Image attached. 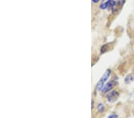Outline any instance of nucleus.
<instances>
[{
    "instance_id": "1",
    "label": "nucleus",
    "mask_w": 134,
    "mask_h": 118,
    "mask_svg": "<svg viewBox=\"0 0 134 118\" xmlns=\"http://www.w3.org/2000/svg\"><path fill=\"white\" fill-rule=\"evenodd\" d=\"M110 74H111V70L110 69H107L105 72L104 74V75H103V76L101 77V79H100V81H98V83L97 85V88L99 91L100 90H102L104 86V83L105 82L108 78H109Z\"/></svg>"
},
{
    "instance_id": "3",
    "label": "nucleus",
    "mask_w": 134,
    "mask_h": 118,
    "mask_svg": "<svg viewBox=\"0 0 134 118\" xmlns=\"http://www.w3.org/2000/svg\"><path fill=\"white\" fill-rule=\"evenodd\" d=\"M119 97V93L116 91H113L108 94L107 100L110 103H114L117 101Z\"/></svg>"
},
{
    "instance_id": "4",
    "label": "nucleus",
    "mask_w": 134,
    "mask_h": 118,
    "mask_svg": "<svg viewBox=\"0 0 134 118\" xmlns=\"http://www.w3.org/2000/svg\"><path fill=\"white\" fill-rule=\"evenodd\" d=\"M115 85H116V81H114L113 80L110 81L104 86L103 88L102 89V91L103 93H107V92L110 91V90L113 89Z\"/></svg>"
},
{
    "instance_id": "5",
    "label": "nucleus",
    "mask_w": 134,
    "mask_h": 118,
    "mask_svg": "<svg viewBox=\"0 0 134 118\" xmlns=\"http://www.w3.org/2000/svg\"><path fill=\"white\" fill-rule=\"evenodd\" d=\"M116 1H113V0H109L107 2H105L104 3H103L100 5V8L101 9H105L108 7H113L115 4Z\"/></svg>"
},
{
    "instance_id": "7",
    "label": "nucleus",
    "mask_w": 134,
    "mask_h": 118,
    "mask_svg": "<svg viewBox=\"0 0 134 118\" xmlns=\"http://www.w3.org/2000/svg\"><path fill=\"white\" fill-rule=\"evenodd\" d=\"M97 110L100 113H103L104 110V106L102 103H99L97 106Z\"/></svg>"
},
{
    "instance_id": "2",
    "label": "nucleus",
    "mask_w": 134,
    "mask_h": 118,
    "mask_svg": "<svg viewBox=\"0 0 134 118\" xmlns=\"http://www.w3.org/2000/svg\"><path fill=\"white\" fill-rule=\"evenodd\" d=\"M125 3V0H116L115 4L112 7V12L113 14H116V13L119 12L122 9L123 5H124Z\"/></svg>"
},
{
    "instance_id": "8",
    "label": "nucleus",
    "mask_w": 134,
    "mask_h": 118,
    "mask_svg": "<svg viewBox=\"0 0 134 118\" xmlns=\"http://www.w3.org/2000/svg\"><path fill=\"white\" fill-rule=\"evenodd\" d=\"M118 115H114V114H113V115H110L109 117H108V118H118Z\"/></svg>"
},
{
    "instance_id": "6",
    "label": "nucleus",
    "mask_w": 134,
    "mask_h": 118,
    "mask_svg": "<svg viewBox=\"0 0 134 118\" xmlns=\"http://www.w3.org/2000/svg\"><path fill=\"white\" fill-rule=\"evenodd\" d=\"M133 80V77L131 75H128L125 79V81L126 83H129L131 82Z\"/></svg>"
},
{
    "instance_id": "10",
    "label": "nucleus",
    "mask_w": 134,
    "mask_h": 118,
    "mask_svg": "<svg viewBox=\"0 0 134 118\" xmlns=\"http://www.w3.org/2000/svg\"><path fill=\"white\" fill-rule=\"evenodd\" d=\"M94 108V102L92 101V109Z\"/></svg>"
},
{
    "instance_id": "9",
    "label": "nucleus",
    "mask_w": 134,
    "mask_h": 118,
    "mask_svg": "<svg viewBox=\"0 0 134 118\" xmlns=\"http://www.w3.org/2000/svg\"><path fill=\"white\" fill-rule=\"evenodd\" d=\"M92 1L94 2V3H98L100 0H92Z\"/></svg>"
}]
</instances>
